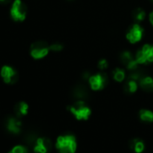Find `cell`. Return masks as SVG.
Segmentation results:
<instances>
[{
    "label": "cell",
    "mask_w": 153,
    "mask_h": 153,
    "mask_svg": "<svg viewBox=\"0 0 153 153\" xmlns=\"http://www.w3.org/2000/svg\"><path fill=\"white\" fill-rule=\"evenodd\" d=\"M55 147L59 153H76L78 144L73 134H64L57 138Z\"/></svg>",
    "instance_id": "1"
},
{
    "label": "cell",
    "mask_w": 153,
    "mask_h": 153,
    "mask_svg": "<svg viewBox=\"0 0 153 153\" xmlns=\"http://www.w3.org/2000/svg\"><path fill=\"white\" fill-rule=\"evenodd\" d=\"M68 110L79 121H86L91 115V109L83 100H78L72 104L68 106Z\"/></svg>",
    "instance_id": "2"
},
{
    "label": "cell",
    "mask_w": 153,
    "mask_h": 153,
    "mask_svg": "<svg viewBox=\"0 0 153 153\" xmlns=\"http://www.w3.org/2000/svg\"><path fill=\"white\" fill-rule=\"evenodd\" d=\"M135 60L140 65H148L153 62V45L145 44L136 53Z\"/></svg>",
    "instance_id": "3"
},
{
    "label": "cell",
    "mask_w": 153,
    "mask_h": 153,
    "mask_svg": "<svg viewBox=\"0 0 153 153\" xmlns=\"http://www.w3.org/2000/svg\"><path fill=\"white\" fill-rule=\"evenodd\" d=\"M26 6L22 0H15L12 5V8L10 10L11 17L17 22L24 21L26 16Z\"/></svg>",
    "instance_id": "4"
},
{
    "label": "cell",
    "mask_w": 153,
    "mask_h": 153,
    "mask_svg": "<svg viewBox=\"0 0 153 153\" xmlns=\"http://www.w3.org/2000/svg\"><path fill=\"white\" fill-rule=\"evenodd\" d=\"M50 51V46L44 41H37L31 46V56L39 59L44 58Z\"/></svg>",
    "instance_id": "5"
},
{
    "label": "cell",
    "mask_w": 153,
    "mask_h": 153,
    "mask_svg": "<svg viewBox=\"0 0 153 153\" xmlns=\"http://www.w3.org/2000/svg\"><path fill=\"white\" fill-rule=\"evenodd\" d=\"M89 86L93 90H101L108 83V78L105 73H97L89 76Z\"/></svg>",
    "instance_id": "6"
},
{
    "label": "cell",
    "mask_w": 153,
    "mask_h": 153,
    "mask_svg": "<svg viewBox=\"0 0 153 153\" xmlns=\"http://www.w3.org/2000/svg\"><path fill=\"white\" fill-rule=\"evenodd\" d=\"M51 146V141L46 137H37L32 145L34 153H49Z\"/></svg>",
    "instance_id": "7"
},
{
    "label": "cell",
    "mask_w": 153,
    "mask_h": 153,
    "mask_svg": "<svg viewBox=\"0 0 153 153\" xmlns=\"http://www.w3.org/2000/svg\"><path fill=\"white\" fill-rule=\"evenodd\" d=\"M144 34L143 28L139 24L132 25L126 33V38L131 43H136L140 42Z\"/></svg>",
    "instance_id": "8"
},
{
    "label": "cell",
    "mask_w": 153,
    "mask_h": 153,
    "mask_svg": "<svg viewBox=\"0 0 153 153\" xmlns=\"http://www.w3.org/2000/svg\"><path fill=\"white\" fill-rule=\"evenodd\" d=\"M1 76L7 84H15L18 80V74L15 68L9 66H4L1 68Z\"/></svg>",
    "instance_id": "9"
},
{
    "label": "cell",
    "mask_w": 153,
    "mask_h": 153,
    "mask_svg": "<svg viewBox=\"0 0 153 153\" xmlns=\"http://www.w3.org/2000/svg\"><path fill=\"white\" fill-rule=\"evenodd\" d=\"M6 127L10 133L19 134L22 130V122L17 116H10L6 121Z\"/></svg>",
    "instance_id": "10"
},
{
    "label": "cell",
    "mask_w": 153,
    "mask_h": 153,
    "mask_svg": "<svg viewBox=\"0 0 153 153\" xmlns=\"http://www.w3.org/2000/svg\"><path fill=\"white\" fill-rule=\"evenodd\" d=\"M88 95H89L88 89L83 84H79L73 89V97L79 100H84V99L88 98Z\"/></svg>",
    "instance_id": "11"
},
{
    "label": "cell",
    "mask_w": 153,
    "mask_h": 153,
    "mask_svg": "<svg viewBox=\"0 0 153 153\" xmlns=\"http://www.w3.org/2000/svg\"><path fill=\"white\" fill-rule=\"evenodd\" d=\"M129 146H130V149L135 153H142L143 150L145 149L144 141L140 140V138H134L131 140L129 142Z\"/></svg>",
    "instance_id": "12"
},
{
    "label": "cell",
    "mask_w": 153,
    "mask_h": 153,
    "mask_svg": "<svg viewBox=\"0 0 153 153\" xmlns=\"http://www.w3.org/2000/svg\"><path fill=\"white\" fill-rule=\"evenodd\" d=\"M139 86L145 92H153V79L149 76H145L139 81Z\"/></svg>",
    "instance_id": "13"
},
{
    "label": "cell",
    "mask_w": 153,
    "mask_h": 153,
    "mask_svg": "<svg viewBox=\"0 0 153 153\" xmlns=\"http://www.w3.org/2000/svg\"><path fill=\"white\" fill-rule=\"evenodd\" d=\"M29 106L25 102H19L15 106V114L18 118L24 117L28 114Z\"/></svg>",
    "instance_id": "14"
},
{
    "label": "cell",
    "mask_w": 153,
    "mask_h": 153,
    "mask_svg": "<svg viewBox=\"0 0 153 153\" xmlns=\"http://www.w3.org/2000/svg\"><path fill=\"white\" fill-rule=\"evenodd\" d=\"M138 85H139L138 81L129 78L128 80L124 83V86H123L124 92L127 93V94H133V93H135L137 88H138Z\"/></svg>",
    "instance_id": "15"
},
{
    "label": "cell",
    "mask_w": 153,
    "mask_h": 153,
    "mask_svg": "<svg viewBox=\"0 0 153 153\" xmlns=\"http://www.w3.org/2000/svg\"><path fill=\"white\" fill-rule=\"evenodd\" d=\"M140 119L144 123H153V112L148 109H141L139 113Z\"/></svg>",
    "instance_id": "16"
},
{
    "label": "cell",
    "mask_w": 153,
    "mask_h": 153,
    "mask_svg": "<svg viewBox=\"0 0 153 153\" xmlns=\"http://www.w3.org/2000/svg\"><path fill=\"white\" fill-rule=\"evenodd\" d=\"M132 19L138 24V23H140L142 22L144 19H145V16H146V13L145 11L142 9V8H136L132 11Z\"/></svg>",
    "instance_id": "17"
},
{
    "label": "cell",
    "mask_w": 153,
    "mask_h": 153,
    "mask_svg": "<svg viewBox=\"0 0 153 153\" xmlns=\"http://www.w3.org/2000/svg\"><path fill=\"white\" fill-rule=\"evenodd\" d=\"M113 76H114V80H116L118 82H122L125 79V72L123 69L117 68L113 71Z\"/></svg>",
    "instance_id": "18"
},
{
    "label": "cell",
    "mask_w": 153,
    "mask_h": 153,
    "mask_svg": "<svg viewBox=\"0 0 153 153\" xmlns=\"http://www.w3.org/2000/svg\"><path fill=\"white\" fill-rule=\"evenodd\" d=\"M8 153H29V149L25 145H16L8 151Z\"/></svg>",
    "instance_id": "19"
},
{
    "label": "cell",
    "mask_w": 153,
    "mask_h": 153,
    "mask_svg": "<svg viewBox=\"0 0 153 153\" xmlns=\"http://www.w3.org/2000/svg\"><path fill=\"white\" fill-rule=\"evenodd\" d=\"M62 48H63V46H62V44H60V43H53V44H51V45H50V50L51 51H60L61 50H62Z\"/></svg>",
    "instance_id": "20"
},
{
    "label": "cell",
    "mask_w": 153,
    "mask_h": 153,
    "mask_svg": "<svg viewBox=\"0 0 153 153\" xmlns=\"http://www.w3.org/2000/svg\"><path fill=\"white\" fill-rule=\"evenodd\" d=\"M107 66H108V63H107V61H106L105 59H101V60L98 62V68H99L100 69H102V70L105 69V68H107Z\"/></svg>",
    "instance_id": "21"
},
{
    "label": "cell",
    "mask_w": 153,
    "mask_h": 153,
    "mask_svg": "<svg viewBox=\"0 0 153 153\" xmlns=\"http://www.w3.org/2000/svg\"><path fill=\"white\" fill-rule=\"evenodd\" d=\"M12 0H0V4H8Z\"/></svg>",
    "instance_id": "22"
},
{
    "label": "cell",
    "mask_w": 153,
    "mask_h": 153,
    "mask_svg": "<svg viewBox=\"0 0 153 153\" xmlns=\"http://www.w3.org/2000/svg\"><path fill=\"white\" fill-rule=\"evenodd\" d=\"M149 21H150L151 25H153V12L150 13V15H149Z\"/></svg>",
    "instance_id": "23"
}]
</instances>
